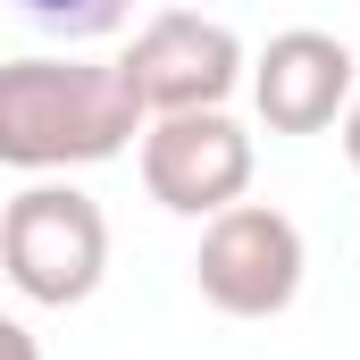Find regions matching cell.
Segmentation results:
<instances>
[{
	"label": "cell",
	"mask_w": 360,
	"mask_h": 360,
	"mask_svg": "<svg viewBox=\"0 0 360 360\" xmlns=\"http://www.w3.org/2000/svg\"><path fill=\"white\" fill-rule=\"evenodd\" d=\"M151 101L134 92L126 59H8L0 68V160L25 176L101 168L143 143Z\"/></svg>",
	"instance_id": "1"
},
{
	"label": "cell",
	"mask_w": 360,
	"mask_h": 360,
	"mask_svg": "<svg viewBox=\"0 0 360 360\" xmlns=\"http://www.w3.org/2000/svg\"><path fill=\"white\" fill-rule=\"evenodd\" d=\"M0 269H8V285L34 310L92 302L101 276H109V218H101V201L76 193V184H51V176L8 193V210H0Z\"/></svg>",
	"instance_id": "2"
},
{
	"label": "cell",
	"mask_w": 360,
	"mask_h": 360,
	"mask_svg": "<svg viewBox=\"0 0 360 360\" xmlns=\"http://www.w3.org/2000/svg\"><path fill=\"white\" fill-rule=\"evenodd\" d=\"M302 269H310L302 226H293L285 210H269V201H235V210H218V218L201 226V252H193L201 302L226 310V319H276V310H293Z\"/></svg>",
	"instance_id": "3"
},
{
	"label": "cell",
	"mask_w": 360,
	"mask_h": 360,
	"mask_svg": "<svg viewBox=\"0 0 360 360\" xmlns=\"http://www.w3.org/2000/svg\"><path fill=\"white\" fill-rule=\"evenodd\" d=\"M143 184L176 218H218L252 193V134L226 109H168L143 126Z\"/></svg>",
	"instance_id": "4"
},
{
	"label": "cell",
	"mask_w": 360,
	"mask_h": 360,
	"mask_svg": "<svg viewBox=\"0 0 360 360\" xmlns=\"http://www.w3.org/2000/svg\"><path fill=\"white\" fill-rule=\"evenodd\" d=\"M126 76L151 101V117H168V109H226L235 84L252 76V59H243V34H235L226 17L160 8V17L126 42Z\"/></svg>",
	"instance_id": "5"
},
{
	"label": "cell",
	"mask_w": 360,
	"mask_h": 360,
	"mask_svg": "<svg viewBox=\"0 0 360 360\" xmlns=\"http://www.w3.org/2000/svg\"><path fill=\"white\" fill-rule=\"evenodd\" d=\"M352 101H360V68L319 25L269 34V51L252 59V109L269 134H327L335 117H352Z\"/></svg>",
	"instance_id": "6"
},
{
	"label": "cell",
	"mask_w": 360,
	"mask_h": 360,
	"mask_svg": "<svg viewBox=\"0 0 360 360\" xmlns=\"http://www.w3.org/2000/svg\"><path fill=\"white\" fill-rule=\"evenodd\" d=\"M34 25H51V34H68V42H92V34H109L117 17H126V0H17Z\"/></svg>",
	"instance_id": "7"
},
{
	"label": "cell",
	"mask_w": 360,
	"mask_h": 360,
	"mask_svg": "<svg viewBox=\"0 0 360 360\" xmlns=\"http://www.w3.org/2000/svg\"><path fill=\"white\" fill-rule=\"evenodd\" d=\"M0 360H42V352H34V327H25V319H0Z\"/></svg>",
	"instance_id": "8"
},
{
	"label": "cell",
	"mask_w": 360,
	"mask_h": 360,
	"mask_svg": "<svg viewBox=\"0 0 360 360\" xmlns=\"http://www.w3.org/2000/svg\"><path fill=\"white\" fill-rule=\"evenodd\" d=\"M344 160H352V176H360V101H352V117H344Z\"/></svg>",
	"instance_id": "9"
}]
</instances>
